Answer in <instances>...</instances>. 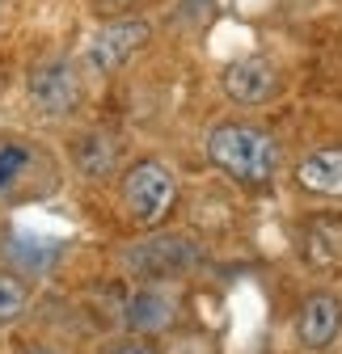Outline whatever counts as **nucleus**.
I'll return each mask as SVG.
<instances>
[{"instance_id": "9", "label": "nucleus", "mask_w": 342, "mask_h": 354, "mask_svg": "<svg viewBox=\"0 0 342 354\" xmlns=\"http://www.w3.org/2000/svg\"><path fill=\"white\" fill-rule=\"evenodd\" d=\"M42 169V152L30 140L0 136V198H17Z\"/></svg>"}, {"instance_id": "4", "label": "nucleus", "mask_w": 342, "mask_h": 354, "mask_svg": "<svg viewBox=\"0 0 342 354\" xmlns=\"http://www.w3.org/2000/svg\"><path fill=\"white\" fill-rule=\"evenodd\" d=\"M80 93H84V88H80V72L64 55L34 64L30 76H26V97H30L34 114H42V118H68V114H76Z\"/></svg>"}, {"instance_id": "15", "label": "nucleus", "mask_w": 342, "mask_h": 354, "mask_svg": "<svg viewBox=\"0 0 342 354\" xmlns=\"http://www.w3.org/2000/svg\"><path fill=\"white\" fill-rule=\"evenodd\" d=\"M93 5H98L102 13H118V17H123L132 5H140V0H93Z\"/></svg>"}, {"instance_id": "8", "label": "nucleus", "mask_w": 342, "mask_h": 354, "mask_svg": "<svg viewBox=\"0 0 342 354\" xmlns=\"http://www.w3.org/2000/svg\"><path fill=\"white\" fill-rule=\"evenodd\" d=\"M174 317H178V299L156 283H144L132 299H127V313H123V321H127L132 333H165L174 325Z\"/></svg>"}, {"instance_id": "12", "label": "nucleus", "mask_w": 342, "mask_h": 354, "mask_svg": "<svg viewBox=\"0 0 342 354\" xmlns=\"http://www.w3.org/2000/svg\"><path fill=\"white\" fill-rule=\"evenodd\" d=\"M305 257L317 270H338L342 266V224L338 219H313L305 228Z\"/></svg>"}, {"instance_id": "10", "label": "nucleus", "mask_w": 342, "mask_h": 354, "mask_svg": "<svg viewBox=\"0 0 342 354\" xmlns=\"http://www.w3.org/2000/svg\"><path fill=\"white\" fill-rule=\"evenodd\" d=\"M72 160H76L80 177L102 182V177H110L118 169V140L106 136V131H84V136H76V144H72Z\"/></svg>"}, {"instance_id": "14", "label": "nucleus", "mask_w": 342, "mask_h": 354, "mask_svg": "<svg viewBox=\"0 0 342 354\" xmlns=\"http://www.w3.org/2000/svg\"><path fill=\"white\" fill-rule=\"evenodd\" d=\"M102 354H156L148 342H114V346H106Z\"/></svg>"}, {"instance_id": "1", "label": "nucleus", "mask_w": 342, "mask_h": 354, "mask_svg": "<svg viewBox=\"0 0 342 354\" xmlns=\"http://www.w3.org/2000/svg\"><path fill=\"white\" fill-rule=\"evenodd\" d=\"M207 160L224 177H233L237 186L258 190V186H271V177L279 169V144L262 127L224 118L207 131Z\"/></svg>"}, {"instance_id": "13", "label": "nucleus", "mask_w": 342, "mask_h": 354, "mask_svg": "<svg viewBox=\"0 0 342 354\" xmlns=\"http://www.w3.org/2000/svg\"><path fill=\"white\" fill-rule=\"evenodd\" d=\"M30 308V287L13 274H0V325H13Z\"/></svg>"}, {"instance_id": "3", "label": "nucleus", "mask_w": 342, "mask_h": 354, "mask_svg": "<svg viewBox=\"0 0 342 354\" xmlns=\"http://www.w3.org/2000/svg\"><path fill=\"white\" fill-rule=\"evenodd\" d=\"M174 198H178V182H174V169L165 160H136L132 169L123 173V207L136 224L152 228L174 211Z\"/></svg>"}, {"instance_id": "5", "label": "nucleus", "mask_w": 342, "mask_h": 354, "mask_svg": "<svg viewBox=\"0 0 342 354\" xmlns=\"http://www.w3.org/2000/svg\"><path fill=\"white\" fill-rule=\"evenodd\" d=\"M148 38H152V26L144 17H110L84 42V68L93 76H114Z\"/></svg>"}, {"instance_id": "11", "label": "nucleus", "mask_w": 342, "mask_h": 354, "mask_svg": "<svg viewBox=\"0 0 342 354\" xmlns=\"http://www.w3.org/2000/svg\"><path fill=\"white\" fill-rule=\"evenodd\" d=\"M296 182L313 194L342 198V148H317L296 165Z\"/></svg>"}, {"instance_id": "16", "label": "nucleus", "mask_w": 342, "mask_h": 354, "mask_svg": "<svg viewBox=\"0 0 342 354\" xmlns=\"http://www.w3.org/2000/svg\"><path fill=\"white\" fill-rule=\"evenodd\" d=\"M21 354H64V350H51V346H26Z\"/></svg>"}, {"instance_id": "6", "label": "nucleus", "mask_w": 342, "mask_h": 354, "mask_svg": "<svg viewBox=\"0 0 342 354\" xmlns=\"http://www.w3.org/2000/svg\"><path fill=\"white\" fill-rule=\"evenodd\" d=\"M338 333H342V299L334 291H313L300 304V317H296V337H300V346L330 350Z\"/></svg>"}, {"instance_id": "7", "label": "nucleus", "mask_w": 342, "mask_h": 354, "mask_svg": "<svg viewBox=\"0 0 342 354\" xmlns=\"http://www.w3.org/2000/svg\"><path fill=\"white\" fill-rule=\"evenodd\" d=\"M275 88H279V72L271 59L249 55V59H233L224 68V93L237 106H262L275 97Z\"/></svg>"}, {"instance_id": "2", "label": "nucleus", "mask_w": 342, "mask_h": 354, "mask_svg": "<svg viewBox=\"0 0 342 354\" xmlns=\"http://www.w3.org/2000/svg\"><path fill=\"white\" fill-rule=\"evenodd\" d=\"M199 266H203L199 241L178 236V232H152L123 249V270L140 283H169V279L199 270Z\"/></svg>"}]
</instances>
